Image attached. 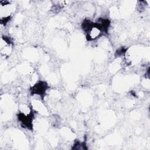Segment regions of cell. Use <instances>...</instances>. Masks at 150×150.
<instances>
[{"label": "cell", "instance_id": "obj_1", "mask_svg": "<svg viewBox=\"0 0 150 150\" xmlns=\"http://www.w3.org/2000/svg\"><path fill=\"white\" fill-rule=\"evenodd\" d=\"M48 88L47 84L45 81H39L30 89L32 94H38L41 96L45 95Z\"/></svg>", "mask_w": 150, "mask_h": 150}, {"label": "cell", "instance_id": "obj_2", "mask_svg": "<svg viewBox=\"0 0 150 150\" xmlns=\"http://www.w3.org/2000/svg\"><path fill=\"white\" fill-rule=\"evenodd\" d=\"M33 114L32 112H30L28 115L25 116L24 114L20 113L18 115V119L21 121L22 124L24 126V127H26L29 129H31L32 128V121L33 119Z\"/></svg>", "mask_w": 150, "mask_h": 150}]
</instances>
